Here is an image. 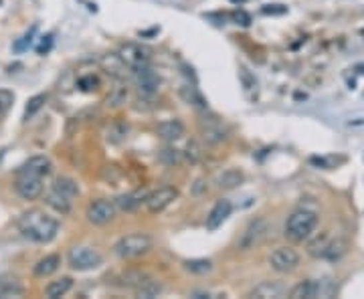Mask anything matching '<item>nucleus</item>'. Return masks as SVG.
<instances>
[{"mask_svg": "<svg viewBox=\"0 0 364 299\" xmlns=\"http://www.w3.org/2000/svg\"><path fill=\"white\" fill-rule=\"evenodd\" d=\"M318 227V216L316 212L310 210H296L287 223H285V237L294 243H302V240L310 239L312 233Z\"/></svg>", "mask_w": 364, "mask_h": 299, "instance_id": "2", "label": "nucleus"}, {"mask_svg": "<svg viewBox=\"0 0 364 299\" xmlns=\"http://www.w3.org/2000/svg\"><path fill=\"white\" fill-rule=\"evenodd\" d=\"M51 47H53V34H47V37H43L41 43L37 45V53H39V55H45V53H49Z\"/></svg>", "mask_w": 364, "mask_h": 299, "instance_id": "39", "label": "nucleus"}, {"mask_svg": "<svg viewBox=\"0 0 364 299\" xmlns=\"http://www.w3.org/2000/svg\"><path fill=\"white\" fill-rule=\"evenodd\" d=\"M134 83L142 97H152L160 90V77L152 71L150 67H140L134 71Z\"/></svg>", "mask_w": 364, "mask_h": 299, "instance_id": "10", "label": "nucleus"}, {"mask_svg": "<svg viewBox=\"0 0 364 299\" xmlns=\"http://www.w3.org/2000/svg\"><path fill=\"white\" fill-rule=\"evenodd\" d=\"M146 277H148V275L142 273V271H125V273L121 275V285H123V287H134V289H136Z\"/></svg>", "mask_w": 364, "mask_h": 299, "instance_id": "32", "label": "nucleus"}, {"mask_svg": "<svg viewBox=\"0 0 364 299\" xmlns=\"http://www.w3.org/2000/svg\"><path fill=\"white\" fill-rule=\"evenodd\" d=\"M231 2H235V4H241V2H245V0H231Z\"/></svg>", "mask_w": 364, "mask_h": 299, "instance_id": "45", "label": "nucleus"}, {"mask_svg": "<svg viewBox=\"0 0 364 299\" xmlns=\"http://www.w3.org/2000/svg\"><path fill=\"white\" fill-rule=\"evenodd\" d=\"M184 267L188 271H192V273H209L212 269L211 261H207V259H194V261H186L184 263Z\"/></svg>", "mask_w": 364, "mask_h": 299, "instance_id": "35", "label": "nucleus"}, {"mask_svg": "<svg viewBox=\"0 0 364 299\" xmlns=\"http://www.w3.org/2000/svg\"><path fill=\"white\" fill-rule=\"evenodd\" d=\"M116 212H118V207H116L114 200L99 198V200H93L88 207V220L91 225L103 227V225H108L116 218Z\"/></svg>", "mask_w": 364, "mask_h": 299, "instance_id": "7", "label": "nucleus"}, {"mask_svg": "<svg viewBox=\"0 0 364 299\" xmlns=\"http://www.w3.org/2000/svg\"><path fill=\"white\" fill-rule=\"evenodd\" d=\"M25 296V287L14 277H0V299L21 298Z\"/></svg>", "mask_w": 364, "mask_h": 299, "instance_id": "24", "label": "nucleus"}, {"mask_svg": "<svg viewBox=\"0 0 364 299\" xmlns=\"http://www.w3.org/2000/svg\"><path fill=\"white\" fill-rule=\"evenodd\" d=\"M201 134H203V140L212 146L227 140V127L216 116H207L205 120H201Z\"/></svg>", "mask_w": 364, "mask_h": 299, "instance_id": "12", "label": "nucleus"}, {"mask_svg": "<svg viewBox=\"0 0 364 299\" xmlns=\"http://www.w3.org/2000/svg\"><path fill=\"white\" fill-rule=\"evenodd\" d=\"M17 225L25 239L41 243V245L51 243L59 233V220L41 209H30L23 212Z\"/></svg>", "mask_w": 364, "mask_h": 299, "instance_id": "1", "label": "nucleus"}, {"mask_svg": "<svg viewBox=\"0 0 364 299\" xmlns=\"http://www.w3.org/2000/svg\"><path fill=\"white\" fill-rule=\"evenodd\" d=\"M125 99H128V87L123 83H118L105 97V105L108 107H121L125 103Z\"/></svg>", "mask_w": 364, "mask_h": 299, "instance_id": "28", "label": "nucleus"}, {"mask_svg": "<svg viewBox=\"0 0 364 299\" xmlns=\"http://www.w3.org/2000/svg\"><path fill=\"white\" fill-rule=\"evenodd\" d=\"M51 170H53V162L49 156H32L17 170V174H30V176L45 178L51 174Z\"/></svg>", "mask_w": 364, "mask_h": 299, "instance_id": "13", "label": "nucleus"}, {"mask_svg": "<svg viewBox=\"0 0 364 299\" xmlns=\"http://www.w3.org/2000/svg\"><path fill=\"white\" fill-rule=\"evenodd\" d=\"M181 97L184 103H188V105H192L194 110H199V112H207L209 110V105H207V99L203 97V93L199 91L196 85H182L181 87Z\"/></svg>", "mask_w": 364, "mask_h": 299, "instance_id": "19", "label": "nucleus"}, {"mask_svg": "<svg viewBox=\"0 0 364 299\" xmlns=\"http://www.w3.org/2000/svg\"><path fill=\"white\" fill-rule=\"evenodd\" d=\"M239 79L245 91H257V79L255 75H251V71L247 67H239Z\"/></svg>", "mask_w": 364, "mask_h": 299, "instance_id": "34", "label": "nucleus"}, {"mask_svg": "<svg viewBox=\"0 0 364 299\" xmlns=\"http://www.w3.org/2000/svg\"><path fill=\"white\" fill-rule=\"evenodd\" d=\"M73 287V279L71 277H61L57 281H51L45 289V296L49 299H59L67 296Z\"/></svg>", "mask_w": 364, "mask_h": 299, "instance_id": "25", "label": "nucleus"}, {"mask_svg": "<svg viewBox=\"0 0 364 299\" xmlns=\"http://www.w3.org/2000/svg\"><path fill=\"white\" fill-rule=\"evenodd\" d=\"M267 235H270V223L265 218H255L243 231L241 239L237 240V249L239 251H251L267 239Z\"/></svg>", "mask_w": 364, "mask_h": 299, "instance_id": "5", "label": "nucleus"}, {"mask_svg": "<svg viewBox=\"0 0 364 299\" xmlns=\"http://www.w3.org/2000/svg\"><path fill=\"white\" fill-rule=\"evenodd\" d=\"M270 265L277 273H290V271H294L300 265V255L292 247H279V249H275L272 253Z\"/></svg>", "mask_w": 364, "mask_h": 299, "instance_id": "9", "label": "nucleus"}, {"mask_svg": "<svg viewBox=\"0 0 364 299\" xmlns=\"http://www.w3.org/2000/svg\"><path fill=\"white\" fill-rule=\"evenodd\" d=\"M148 194H150V192L144 190V188L134 190V192H130V194H121L120 198L116 200V207L121 210H125V212H134V210L140 209V207L146 203Z\"/></svg>", "mask_w": 364, "mask_h": 299, "instance_id": "17", "label": "nucleus"}, {"mask_svg": "<svg viewBox=\"0 0 364 299\" xmlns=\"http://www.w3.org/2000/svg\"><path fill=\"white\" fill-rule=\"evenodd\" d=\"M184 158H186L190 164H196V162L203 158L201 146H199L196 142H188V144H186V150H184Z\"/></svg>", "mask_w": 364, "mask_h": 299, "instance_id": "36", "label": "nucleus"}, {"mask_svg": "<svg viewBox=\"0 0 364 299\" xmlns=\"http://www.w3.org/2000/svg\"><path fill=\"white\" fill-rule=\"evenodd\" d=\"M176 198H179V190L174 186H162V188H158V190L148 194L144 205L152 214H160L162 210L168 209Z\"/></svg>", "mask_w": 364, "mask_h": 299, "instance_id": "8", "label": "nucleus"}, {"mask_svg": "<svg viewBox=\"0 0 364 299\" xmlns=\"http://www.w3.org/2000/svg\"><path fill=\"white\" fill-rule=\"evenodd\" d=\"M118 57L123 61V65L128 69L136 71V69L146 67L150 63V51L146 47L138 45V43H125V45H121Z\"/></svg>", "mask_w": 364, "mask_h": 299, "instance_id": "6", "label": "nucleus"}, {"mask_svg": "<svg viewBox=\"0 0 364 299\" xmlns=\"http://www.w3.org/2000/svg\"><path fill=\"white\" fill-rule=\"evenodd\" d=\"M77 85H79V90L81 91H93L99 87V79L93 77V75H88V77H81V79L77 81Z\"/></svg>", "mask_w": 364, "mask_h": 299, "instance_id": "38", "label": "nucleus"}, {"mask_svg": "<svg viewBox=\"0 0 364 299\" xmlns=\"http://www.w3.org/2000/svg\"><path fill=\"white\" fill-rule=\"evenodd\" d=\"M51 188L59 190L61 194H65V196L71 198V200H75V198L79 196V186H77V182L73 178H67V176H59Z\"/></svg>", "mask_w": 364, "mask_h": 299, "instance_id": "27", "label": "nucleus"}, {"mask_svg": "<svg viewBox=\"0 0 364 299\" xmlns=\"http://www.w3.org/2000/svg\"><path fill=\"white\" fill-rule=\"evenodd\" d=\"M324 293L322 289V281H316V279H307L298 283L292 291H290V298L292 299H316Z\"/></svg>", "mask_w": 364, "mask_h": 299, "instance_id": "15", "label": "nucleus"}, {"mask_svg": "<svg viewBox=\"0 0 364 299\" xmlns=\"http://www.w3.org/2000/svg\"><path fill=\"white\" fill-rule=\"evenodd\" d=\"M287 291L281 283L277 281H265V283H259L255 289L249 291V298L253 299H279L283 298Z\"/></svg>", "mask_w": 364, "mask_h": 299, "instance_id": "16", "label": "nucleus"}, {"mask_svg": "<svg viewBox=\"0 0 364 299\" xmlns=\"http://www.w3.org/2000/svg\"><path fill=\"white\" fill-rule=\"evenodd\" d=\"M152 245H154V240H152L150 235H146V233H132V235L121 237L116 243L114 251H116V255L121 257V259H136V257L146 255L152 249Z\"/></svg>", "mask_w": 364, "mask_h": 299, "instance_id": "3", "label": "nucleus"}, {"mask_svg": "<svg viewBox=\"0 0 364 299\" xmlns=\"http://www.w3.org/2000/svg\"><path fill=\"white\" fill-rule=\"evenodd\" d=\"M45 200H47V205H49L51 209L55 210V212H59V214H69L71 209H73V200L67 198L65 194H61L59 190H55V188L49 190V194H47Z\"/></svg>", "mask_w": 364, "mask_h": 299, "instance_id": "22", "label": "nucleus"}, {"mask_svg": "<svg viewBox=\"0 0 364 299\" xmlns=\"http://www.w3.org/2000/svg\"><path fill=\"white\" fill-rule=\"evenodd\" d=\"M231 210H233L231 200H227V198L219 200V203L212 207L211 212H209V216H207V229H209V231H216V229L229 218Z\"/></svg>", "mask_w": 364, "mask_h": 299, "instance_id": "14", "label": "nucleus"}, {"mask_svg": "<svg viewBox=\"0 0 364 299\" xmlns=\"http://www.w3.org/2000/svg\"><path fill=\"white\" fill-rule=\"evenodd\" d=\"M235 21H237V25H243V27H249V25H251V17H249L247 12H243V10L235 12Z\"/></svg>", "mask_w": 364, "mask_h": 299, "instance_id": "42", "label": "nucleus"}, {"mask_svg": "<svg viewBox=\"0 0 364 299\" xmlns=\"http://www.w3.org/2000/svg\"><path fill=\"white\" fill-rule=\"evenodd\" d=\"M14 190L23 200H37L43 194V178L30 174H17Z\"/></svg>", "mask_w": 364, "mask_h": 299, "instance_id": "11", "label": "nucleus"}, {"mask_svg": "<svg viewBox=\"0 0 364 299\" xmlns=\"http://www.w3.org/2000/svg\"><path fill=\"white\" fill-rule=\"evenodd\" d=\"M12 99H14V95L10 91H0V116L10 107Z\"/></svg>", "mask_w": 364, "mask_h": 299, "instance_id": "40", "label": "nucleus"}, {"mask_svg": "<svg viewBox=\"0 0 364 299\" xmlns=\"http://www.w3.org/2000/svg\"><path fill=\"white\" fill-rule=\"evenodd\" d=\"M34 32H37V27H32V29H30L25 37H21V39L14 43V51H19V53L27 51L30 45H32V37H34Z\"/></svg>", "mask_w": 364, "mask_h": 299, "instance_id": "37", "label": "nucleus"}, {"mask_svg": "<svg viewBox=\"0 0 364 299\" xmlns=\"http://www.w3.org/2000/svg\"><path fill=\"white\" fill-rule=\"evenodd\" d=\"M67 261L73 271H91L101 265L103 257L93 247H73L67 255Z\"/></svg>", "mask_w": 364, "mask_h": 299, "instance_id": "4", "label": "nucleus"}, {"mask_svg": "<svg viewBox=\"0 0 364 299\" xmlns=\"http://www.w3.org/2000/svg\"><path fill=\"white\" fill-rule=\"evenodd\" d=\"M162 293V283L152 279V277H146L138 287H136V296L142 299H154L158 298Z\"/></svg>", "mask_w": 364, "mask_h": 299, "instance_id": "26", "label": "nucleus"}, {"mask_svg": "<svg viewBox=\"0 0 364 299\" xmlns=\"http://www.w3.org/2000/svg\"><path fill=\"white\" fill-rule=\"evenodd\" d=\"M156 134L164 140V142H176L184 136V123L181 120H166L158 123Z\"/></svg>", "mask_w": 364, "mask_h": 299, "instance_id": "18", "label": "nucleus"}, {"mask_svg": "<svg viewBox=\"0 0 364 299\" xmlns=\"http://www.w3.org/2000/svg\"><path fill=\"white\" fill-rule=\"evenodd\" d=\"M344 253H346V243L340 239H330V245H328V249H326V253H324V259L336 261V259H340Z\"/></svg>", "mask_w": 364, "mask_h": 299, "instance_id": "31", "label": "nucleus"}, {"mask_svg": "<svg viewBox=\"0 0 364 299\" xmlns=\"http://www.w3.org/2000/svg\"><path fill=\"white\" fill-rule=\"evenodd\" d=\"M128 132H130V125H128V121L123 120H114L110 125H108V130H105V140L110 142V144H121L125 138H128Z\"/></svg>", "mask_w": 364, "mask_h": 299, "instance_id": "23", "label": "nucleus"}, {"mask_svg": "<svg viewBox=\"0 0 364 299\" xmlns=\"http://www.w3.org/2000/svg\"><path fill=\"white\" fill-rule=\"evenodd\" d=\"M263 12L265 14H283L285 6H281V4H267V6H263Z\"/></svg>", "mask_w": 364, "mask_h": 299, "instance_id": "41", "label": "nucleus"}, {"mask_svg": "<svg viewBox=\"0 0 364 299\" xmlns=\"http://www.w3.org/2000/svg\"><path fill=\"white\" fill-rule=\"evenodd\" d=\"M243 180H245V176H243L241 170H237V168H227V170H223V172L216 174L214 182H216V186L223 188V190H235L237 186H241Z\"/></svg>", "mask_w": 364, "mask_h": 299, "instance_id": "20", "label": "nucleus"}, {"mask_svg": "<svg viewBox=\"0 0 364 299\" xmlns=\"http://www.w3.org/2000/svg\"><path fill=\"white\" fill-rule=\"evenodd\" d=\"M45 101H47V95H34V97H30L29 101H27V107H25V120L29 121L37 112H41L43 105H45Z\"/></svg>", "mask_w": 364, "mask_h": 299, "instance_id": "33", "label": "nucleus"}, {"mask_svg": "<svg viewBox=\"0 0 364 299\" xmlns=\"http://www.w3.org/2000/svg\"><path fill=\"white\" fill-rule=\"evenodd\" d=\"M203 192H207V184H205V180H196V184H194V188H192V194H194V196H201Z\"/></svg>", "mask_w": 364, "mask_h": 299, "instance_id": "43", "label": "nucleus"}, {"mask_svg": "<svg viewBox=\"0 0 364 299\" xmlns=\"http://www.w3.org/2000/svg\"><path fill=\"white\" fill-rule=\"evenodd\" d=\"M103 65H105V69H108V73H112V75H114L116 79H121V77L125 75L123 71L128 69V67L123 65V61H121L120 57H118V55H112V57H105V59H103Z\"/></svg>", "mask_w": 364, "mask_h": 299, "instance_id": "30", "label": "nucleus"}, {"mask_svg": "<svg viewBox=\"0 0 364 299\" xmlns=\"http://www.w3.org/2000/svg\"><path fill=\"white\" fill-rule=\"evenodd\" d=\"M59 267H61V257L57 253H53V255H47V257L39 259L37 265H34V269H32V273H34L37 277H51L53 273L59 271Z\"/></svg>", "mask_w": 364, "mask_h": 299, "instance_id": "21", "label": "nucleus"}, {"mask_svg": "<svg viewBox=\"0 0 364 299\" xmlns=\"http://www.w3.org/2000/svg\"><path fill=\"white\" fill-rule=\"evenodd\" d=\"M348 125H364V116H356L354 120L350 118V121H348Z\"/></svg>", "mask_w": 364, "mask_h": 299, "instance_id": "44", "label": "nucleus"}, {"mask_svg": "<svg viewBox=\"0 0 364 299\" xmlns=\"http://www.w3.org/2000/svg\"><path fill=\"white\" fill-rule=\"evenodd\" d=\"M158 160L164 164V166H179L182 162V152H179L176 148H164V150H160V154H158Z\"/></svg>", "mask_w": 364, "mask_h": 299, "instance_id": "29", "label": "nucleus"}]
</instances>
